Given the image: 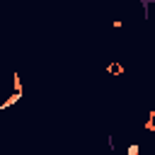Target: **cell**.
<instances>
[{
	"label": "cell",
	"mask_w": 155,
	"mask_h": 155,
	"mask_svg": "<svg viewBox=\"0 0 155 155\" xmlns=\"http://www.w3.org/2000/svg\"><path fill=\"white\" fill-rule=\"evenodd\" d=\"M0 111H2V109H0Z\"/></svg>",
	"instance_id": "obj_7"
},
{
	"label": "cell",
	"mask_w": 155,
	"mask_h": 155,
	"mask_svg": "<svg viewBox=\"0 0 155 155\" xmlns=\"http://www.w3.org/2000/svg\"><path fill=\"white\" fill-rule=\"evenodd\" d=\"M126 153H128V155H138V145H128Z\"/></svg>",
	"instance_id": "obj_5"
},
{
	"label": "cell",
	"mask_w": 155,
	"mask_h": 155,
	"mask_svg": "<svg viewBox=\"0 0 155 155\" xmlns=\"http://www.w3.org/2000/svg\"><path fill=\"white\" fill-rule=\"evenodd\" d=\"M107 73H109V75H121V73H124V65H121L119 61H114V63L107 65Z\"/></svg>",
	"instance_id": "obj_3"
},
{
	"label": "cell",
	"mask_w": 155,
	"mask_h": 155,
	"mask_svg": "<svg viewBox=\"0 0 155 155\" xmlns=\"http://www.w3.org/2000/svg\"><path fill=\"white\" fill-rule=\"evenodd\" d=\"M12 90L22 92V78H19V73H12Z\"/></svg>",
	"instance_id": "obj_4"
},
{
	"label": "cell",
	"mask_w": 155,
	"mask_h": 155,
	"mask_svg": "<svg viewBox=\"0 0 155 155\" xmlns=\"http://www.w3.org/2000/svg\"><path fill=\"white\" fill-rule=\"evenodd\" d=\"M121 24H124L121 19H114V22H111V27H114V29H121Z\"/></svg>",
	"instance_id": "obj_6"
},
{
	"label": "cell",
	"mask_w": 155,
	"mask_h": 155,
	"mask_svg": "<svg viewBox=\"0 0 155 155\" xmlns=\"http://www.w3.org/2000/svg\"><path fill=\"white\" fill-rule=\"evenodd\" d=\"M19 99H22V92H15V90H12V94H10V97L0 104V109H10V107H12V104H17Z\"/></svg>",
	"instance_id": "obj_1"
},
{
	"label": "cell",
	"mask_w": 155,
	"mask_h": 155,
	"mask_svg": "<svg viewBox=\"0 0 155 155\" xmlns=\"http://www.w3.org/2000/svg\"><path fill=\"white\" fill-rule=\"evenodd\" d=\"M143 128H145L148 133H153V131H155V109H150V111H148V119H145Z\"/></svg>",
	"instance_id": "obj_2"
}]
</instances>
